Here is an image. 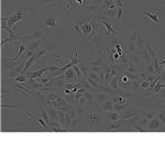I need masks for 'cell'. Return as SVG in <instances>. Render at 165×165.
Returning <instances> with one entry per match:
<instances>
[{"label":"cell","instance_id":"13","mask_svg":"<svg viewBox=\"0 0 165 165\" xmlns=\"http://www.w3.org/2000/svg\"><path fill=\"white\" fill-rule=\"evenodd\" d=\"M161 127V121L159 118H153L150 120V125H149V129L150 130H157Z\"/></svg>","mask_w":165,"mask_h":165},{"label":"cell","instance_id":"17","mask_svg":"<svg viewBox=\"0 0 165 165\" xmlns=\"http://www.w3.org/2000/svg\"><path fill=\"white\" fill-rule=\"evenodd\" d=\"M19 46H20V47H19V53H18V55H17L15 57H13V58H7V60L10 61V62H15V61H18L19 58H20L21 55L23 54V53H24V51L26 50V47L24 46V44H23V43H20V44H19Z\"/></svg>","mask_w":165,"mask_h":165},{"label":"cell","instance_id":"1","mask_svg":"<svg viewBox=\"0 0 165 165\" xmlns=\"http://www.w3.org/2000/svg\"><path fill=\"white\" fill-rule=\"evenodd\" d=\"M25 15H26V12H25V11H17L13 15H11L10 17H8L7 20H6V19H2V20H5L6 22H7V25H8L9 28L13 29V28H15V23L21 20H23L25 18Z\"/></svg>","mask_w":165,"mask_h":165},{"label":"cell","instance_id":"31","mask_svg":"<svg viewBox=\"0 0 165 165\" xmlns=\"http://www.w3.org/2000/svg\"><path fill=\"white\" fill-rule=\"evenodd\" d=\"M15 79V81H18V83H25L26 80L29 79V76L26 75V74H19Z\"/></svg>","mask_w":165,"mask_h":165},{"label":"cell","instance_id":"36","mask_svg":"<svg viewBox=\"0 0 165 165\" xmlns=\"http://www.w3.org/2000/svg\"><path fill=\"white\" fill-rule=\"evenodd\" d=\"M149 121H150V120H149V119L145 117V118H142V119H141V120L138 122V125H140V127H142L143 129H145V130H146V128H148V122H149Z\"/></svg>","mask_w":165,"mask_h":165},{"label":"cell","instance_id":"28","mask_svg":"<svg viewBox=\"0 0 165 165\" xmlns=\"http://www.w3.org/2000/svg\"><path fill=\"white\" fill-rule=\"evenodd\" d=\"M162 88H163V81H162L161 79H159L157 81H156V84H155V86L153 87V89L152 90H153L154 94H157V93H160Z\"/></svg>","mask_w":165,"mask_h":165},{"label":"cell","instance_id":"18","mask_svg":"<svg viewBox=\"0 0 165 165\" xmlns=\"http://www.w3.org/2000/svg\"><path fill=\"white\" fill-rule=\"evenodd\" d=\"M43 34L41 33L40 31H34L33 33H30V35L23 38V40H32V39H42Z\"/></svg>","mask_w":165,"mask_h":165},{"label":"cell","instance_id":"47","mask_svg":"<svg viewBox=\"0 0 165 165\" xmlns=\"http://www.w3.org/2000/svg\"><path fill=\"white\" fill-rule=\"evenodd\" d=\"M115 3H116V6H117V8L125 7V5H123V1H122V0H115Z\"/></svg>","mask_w":165,"mask_h":165},{"label":"cell","instance_id":"54","mask_svg":"<svg viewBox=\"0 0 165 165\" xmlns=\"http://www.w3.org/2000/svg\"></svg>","mask_w":165,"mask_h":165},{"label":"cell","instance_id":"43","mask_svg":"<svg viewBox=\"0 0 165 165\" xmlns=\"http://www.w3.org/2000/svg\"><path fill=\"white\" fill-rule=\"evenodd\" d=\"M90 70H91V72H95V73L98 74L100 70H101V67L97 65H90Z\"/></svg>","mask_w":165,"mask_h":165},{"label":"cell","instance_id":"37","mask_svg":"<svg viewBox=\"0 0 165 165\" xmlns=\"http://www.w3.org/2000/svg\"><path fill=\"white\" fill-rule=\"evenodd\" d=\"M102 64H104V57L102 56H99L96 61L89 63V65H97V66H101Z\"/></svg>","mask_w":165,"mask_h":165},{"label":"cell","instance_id":"49","mask_svg":"<svg viewBox=\"0 0 165 165\" xmlns=\"http://www.w3.org/2000/svg\"><path fill=\"white\" fill-rule=\"evenodd\" d=\"M155 115H156V112H154V111H152V112H149V113L146 115V118H148L149 120H151V119H153V118H154Z\"/></svg>","mask_w":165,"mask_h":165},{"label":"cell","instance_id":"19","mask_svg":"<svg viewBox=\"0 0 165 165\" xmlns=\"http://www.w3.org/2000/svg\"><path fill=\"white\" fill-rule=\"evenodd\" d=\"M72 31L75 33V34H77L78 36H80L81 39H83V36H84V33H83V30H81V26H80V24L77 22L76 24H74V26L72 28Z\"/></svg>","mask_w":165,"mask_h":165},{"label":"cell","instance_id":"5","mask_svg":"<svg viewBox=\"0 0 165 165\" xmlns=\"http://www.w3.org/2000/svg\"><path fill=\"white\" fill-rule=\"evenodd\" d=\"M141 111L140 110H134V109H128L125 110V112L120 116V120L121 121H125L127 119H130V118H133L135 116L140 115Z\"/></svg>","mask_w":165,"mask_h":165},{"label":"cell","instance_id":"30","mask_svg":"<svg viewBox=\"0 0 165 165\" xmlns=\"http://www.w3.org/2000/svg\"><path fill=\"white\" fill-rule=\"evenodd\" d=\"M40 111H41V117H42V118L46 121V123L49 125V123L51 122V118H50V116H49V113H47V112H46V110L43 109V108H41Z\"/></svg>","mask_w":165,"mask_h":165},{"label":"cell","instance_id":"7","mask_svg":"<svg viewBox=\"0 0 165 165\" xmlns=\"http://www.w3.org/2000/svg\"><path fill=\"white\" fill-rule=\"evenodd\" d=\"M97 21L99 22V23H101V24H104L106 26V29H107V32H106V35L108 36V35L110 34V33H112V34L117 35V32L115 31V29H113V26H112V23H111V21H108V20H101V19H97Z\"/></svg>","mask_w":165,"mask_h":165},{"label":"cell","instance_id":"11","mask_svg":"<svg viewBox=\"0 0 165 165\" xmlns=\"http://www.w3.org/2000/svg\"><path fill=\"white\" fill-rule=\"evenodd\" d=\"M101 109L106 111V112H110V111H112V110L115 109V102H113V100H106L102 102V105H101Z\"/></svg>","mask_w":165,"mask_h":165},{"label":"cell","instance_id":"25","mask_svg":"<svg viewBox=\"0 0 165 165\" xmlns=\"http://www.w3.org/2000/svg\"><path fill=\"white\" fill-rule=\"evenodd\" d=\"M136 51H138V47H136L134 42H131V43H129V44L127 45V52L128 53L133 54V53H136Z\"/></svg>","mask_w":165,"mask_h":165},{"label":"cell","instance_id":"34","mask_svg":"<svg viewBox=\"0 0 165 165\" xmlns=\"http://www.w3.org/2000/svg\"><path fill=\"white\" fill-rule=\"evenodd\" d=\"M73 68H74V70H75V73H76V77H77V80H80L81 78H83V73H81V70H80L79 66H78V65H74V66H73Z\"/></svg>","mask_w":165,"mask_h":165},{"label":"cell","instance_id":"9","mask_svg":"<svg viewBox=\"0 0 165 165\" xmlns=\"http://www.w3.org/2000/svg\"><path fill=\"white\" fill-rule=\"evenodd\" d=\"M131 62H133L135 65L138 66V67H140V68H142V67L145 66V63L143 62L140 54H136V53H133V54H132V56H131Z\"/></svg>","mask_w":165,"mask_h":165},{"label":"cell","instance_id":"4","mask_svg":"<svg viewBox=\"0 0 165 165\" xmlns=\"http://www.w3.org/2000/svg\"><path fill=\"white\" fill-rule=\"evenodd\" d=\"M61 24H62L61 21L56 20L55 18H49V19L44 20V22H43L44 28H51V29H57V28L61 26Z\"/></svg>","mask_w":165,"mask_h":165},{"label":"cell","instance_id":"41","mask_svg":"<svg viewBox=\"0 0 165 165\" xmlns=\"http://www.w3.org/2000/svg\"><path fill=\"white\" fill-rule=\"evenodd\" d=\"M36 123H38V125H42V127H43V128H45V129H47V127H49V125L46 123V121H45L44 119L42 118V117L36 119Z\"/></svg>","mask_w":165,"mask_h":165},{"label":"cell","instance_id":"48","mask_svg":"<svg viewBox=\"0 0 165 165\" xmlns=\"http://www.w3.org/2000/svg\"><path fill=\"white\" fill-rule=\"evenodd\" d=\"M156 116H157V118L160 119V121H162L165 125V116L163 115V113H156Z\"/></svg>","mask_w":165,"mask_h":165},{"label":"cell","instance_id":"46","mask_svg":"<svg viewBox=\"0 0 165 165\" xmlns=\"http://www.w3.org/2000/svg\"><path fill=\"white\" fill-rule=\"evenodd\" d=\"M138 32L136 31H134L133 33H132V35H131V38H130V40H131V42H135V40H136V38H138Z\"/></svg>","mask_w":165,"mask_h":165},{"label":"cell","instance_id":"51","mask_svg":"<svg viewBox=\"0 0 165 165\" xmlns=\"http://www.w3.org/2000/svg\"><path fill=\"white\" fill-rule=\"evenodd\" d=\"M101 3H104V0H96L95 1V5L97 6H100Z\"/></svg>","mask_w":165,"mask_h":165},{"label":"cell","instance_id":"38","mask_svg":"<svg viewBox=\"0 0 165 165\" xmlns=\"http://www.w3.org/2000/svg\"><path fill=\"white\" fill-rule=\"evenodd\" d=\"M118 94L121 95L123 98H125V99H129V98L132 97V94H131L130 91H125V90H119V91H118Z\"/></svg>","mask_w":165,"mask_h":165},{"label":"cell","instance_id":"23","mask_svg":"<svg viewBox=\"0 0 165 165\" xmlns=\"http://www.w3.org/2000/svg\"><path fill=\"white\" fill-rule=\"evenodd\" d=\"M107 119H108V121H118L120 120V115L118 112H111L110 111V113L107 116Z\"/></svg>","mask_w":165,"mask_h":165},{"label":"cell","instance_id":"12","mask_svg":"<svg viewBox=\"0 0 165 165\" xmlns=\"http://www.w3.org/2000/svg\"><path fill=\"white\" fill-rule=\"evenodd\" d=\"M134 43H135V45H136V47H138V50H142V49H144L145 44H146V40H145L144 38H142V36L140 35V33H139Z\"/></svg>","mask_w":165,"mask_h":165},{"label":"cell","instance_id":"32","mask_svg":"<svg viewBox=\"0 0 165 165\" xmlns=\"http://www.w3.org/2000/svg\"><path fill=\"white\" fill-rule=\"evenodd\" d=\"M123 10H125V7H120V8H117V15H116V20L117 22L122 19V15H123Z\"/></svg>","mask_w":165,"mask_h":165},{"label":"cell","instance_id":"22","mask_svg":"<svg viewBox=\"0 0 165 165\" xmlns=\"http://www.w3.org/2000/svg\"><path fill=\"white\" fill-rule=\"evenodd\" d=\"M86 79H87V81L90 84V86L93 87V88H95V89H98L100 86V83L98 81V80L96 79H93V78H90L89 76H86Z\"/></svg>","mask_w":165,"mask_h":165},{"label":"cell","instance_id":"6","mask_svg":"<svg viewBox=\"0 0 165 165\" xmlns=\"http://www.w3.org/2000/svg\"><path fill=\"white\" fill-rule=\"evenodd\" d=\"M50 67H51V66H47V67H43V68L35 70V72H32V73H29V72H26L25 74L29 76V79H30V78H31V79H35V78H38V77H41V76L44 74L45 72L50 70Z\"/></svg>","mask_w":165,"mask_h":165},{"label":"cell","instance_id":"8","mask_svg":"<svg viewBox=\"0 0 165 165\" xmlns=\"http://www.w3.org/2000/svg\"><path fill=\"white\" fill-rule=\"evenodd\" d=\"M122 125H125L123 121H108L107 125L105 127V129H108V130H118L122 128Z\"/></svg>","mask_w":165,"mask_h":165},{"label":"cell","instance_id":"2","mask_svg":"<svg viewBox=\"0 0 165 165\" xmlns=\"http://www.w3.org/2000/svg\"><path fill=\"white\" fill-rule=\"evenodd\" d=\"M81 26V30H83V33H84V36H83V42H85V36L86 35H90L94 34L95 32V24L91 20L88 21H79L78 22Z\"/></svg>","mask_w":165,"mask_h":165},{"label":"cell","instance_id":"21","mask_svg":"<svg viewBox=\"0 0 165 165\" xmlns=\"http://www.w3.org/2000/svg\"><path fill=\"white\" fill-rule=\"evenodd\" d=\"M153 66H154L155 74H156V75H161L163 70H161V67H160V63H159V58H157V57H155V58H153Z\"/></svg>","mask_w":165,"mask_h":165},{"label":"cell","instance_id":"35","mask_svg":"<svg viewBox=\"0 0 165 165\" xmlns=\"http://www.w3.org/2000/svg\"><path fill=\"white\" fill-rule=\"evenodd\" d=\"M35 54H36V57L39 58L40 56H42V55H47L49 54V51L46 50V49H38V50L35 51Z\"/></svg>","mask_w":165,"mask_h":165},{"label":"cell","instance_id":"45","mask_svg":"<svg viewBox=\"0 0 165 165\" xmlns=\"http://www.w3.org/2000/svg\"><path fill=\"white\" fill-rule=\"evenodd\" d=\"M125 104H115V109L116 110H121V109H125Z\"/></svg>","mask_w":165,"mask_h":165},{"label":"cell","instance_id":"53","mask_svg":"<svg viewBox=\"0 0 165 165\" xmlns=\"http://www.w3.org/2000/svg\"><path fill=\"white\" fill-rule=\"evenodd\" d=\"M113 1H115V0H113Z\"/></svg>","mask_w":165,"mask_h":165},{"label":"cell","instance_id":"39","mask_svg":"<svg viewBox=\"0 0 165 165\" xmlns=\"http://www.w3.org/2000/svg\"><path fill=\"white\" fill-rule=\"evenodd\" d=\"M39 49V43L38 42H32V43H30V44L26 46V50H31V51H36Z\"/></svg>","mask_w":165,"mask_h":165},{"label":"cell","instance_id":"10","mask_svg":"<svg viewBox=\"0 0 165 165\" xmlns=\"http://www.w3.org/2000/svg\"><path fill=\"white\" fill-rule=\"evenodd\" d=\"M75 70H74V68L73 67H70V68H68V70H66L65 73L63 74V76H64V78H65V80H67V81H72V83H76L75 81Z\"/></svg>","mask_w":165,"mask_h":165},{"label":"cell","instance_id":"15","mask_svg":"<svg viewBox=\"0 0 165 165\" xmlns=\"http://www.w3.org/2000/svg\"><path fill=\"white\" fill-rule=\"evenodd\" d=\"M108 99H109V94L105 93V91H99L96 96V101H98V102H104Z\"/></svg>","mask_w":165,"mask_h":165},{"label":"cell","instance_id":"3","mask_svg":"<svg viewBox=\"0 0 165 165\" xmlns=\"http://www.w3.org/2000/svg\"><path fill=\"white\" fill-rule=\"evenodd\" d=\"M143 15H146V17L153 22V28H159V26H160V19H159V13H157V12L143 11Z\"/></svg>","mask_w":165,"mask_h":165},{"label":"cell","instance_id":"40","mask_svg":"<svg viewBox=\"0 0 165 165\" xmlns=\"http://www.w3.org/2000/svg\"><path fill=\"white\" fill-rule=\"evenodd\" d=\"M140 84H141V80L140 79H136V80H132V85H131V88L133 90H138L140 88Z\"/></svg>","mask_w":165,"mask_h":165},{"label":"cell","instance_id":"42","mask_svg":"<svg viewBox=\"0 0 165 165\" xmlns=\"http://www.w3.org/2000/svg\"><path fill=\"white\" fill-rule=\"evenodd\" d=\"M76 111H77V115H78V116H81V115H84V113H86V111H87V110L84 109V108H83L81 106H78V107H77V110H76Z\"/></svg>","mask_w":165,"mask_h":165},{"label":"cell","instance_id":"27","mask_svg":"<svg viewBox=\"0 0 165 165\" xmlns=\"http://www.w3.org/2000/svg\"><path fill=\"white\" fill-rule=\"evenodd\" d=\"M151 81H152V80L148 79V78H146V79H143V80H141L140 88H141V89H150Z\"/></svg>","mask_w":165,"mask_h":165},{"label":"cell","instance_id":"29","mask_svg":"<svg viewBox=\"0 0 165 165\" xmlns=\"http://www.w3.org/2000/svg\"><path fill=\"white\" fill-rule=\"evenodd\" d=\"M145 73H146L149 76L156 75V74H155V70H154V66H153V64H151V63H150V64H148V65H146Z\"/></svg>","mask_w":165,"mask_h":165},{"label":"cell","instance_id":"16","mask_svg":"<svg viewBox=\"0 0 165 165\" xmlns=\"http://www.w3.org/2000/svg\"><path fill=\"white\" fill-rule=\"evenodd\" d=\"M144 50L149 53V55L151 56V58H155L156 57V49L152 44H145L144 46Z\"/></svg>","mask_w":165,"mask_h":165},{"label":"cell","instance_id":"14","mask_svg":"<svg viewBox=\"0 0 165 165\" xmlns=\"http://www.w3.org/2000/svg\"><path fill=\"white\" fill-rule=\"evenodd\" d=\"M109 86L115 90L116 93L119 91V76H115L112 79L109 81Z\"/></svg>","mask_w":165,"mask_h":165},{"label":"cell","instance_id":"20","mask_svg":"<svg viewBox=\"0 0 165 165\" xmlns=\"http://www.w3.org/2000/svg\"><path fill=\"white\" fill-rule=\"evenodd\" d=\"M127 72H130V73H134V74H139V68H138V66L135 65L133 62H131L128 64L127 66Z\"/></svg>","mask_w":165,"mask_h":165},{"label":"cell","instance_id":"33","mask_svg":"<svg viewBox=\"0 0 165 165\" xmlns=\"http://www.w3.org/2000/svg\"><path fill=\"white\" fill-rule=\"evenodd\" d=\"M83 96H84L86 99H87V101L89 102V105H91V104H93V101H94V96H93V94L90 93L89 90H86L85 93L83 94Z\"/></svg>","mask_w":165,"mask_h":165},{"label":"cell","instance_id":"24","mask_svg":"<svg viewBox=\"0 0 165 165\" xmlns=\"http://www.w3.org/2000/svg\"><path fill=\"white\" fill-rule=\"evenodd\" d=\"M100 119V116L98 113H90L89 115V125H95L97 120Z\"/></svg>","mask_w":165,"mask_h":165},{"label":"cell","instance_id":"44","mask_svg":"<svg viewBox=\"0 0 165 165\" xmlns=\"http://www.w3.org/2000/svg\"><path fill=\"white\" fill-rule=\"evenodd\" d=\"M86 102H87V99H86L84 96H81L79 99H78V106H81V107H84Z\"/></svg>","mask_w":165,"mask_h":165},{"label":"cell","instance_id":"50","mask_svg":"<svg viewBox=\"0 0 165 165\" xmlns=\"http://www.w3.org/2000/svg\"><path fill=\"white\" fill-rule=\"evenodd\" d=\"M36 2H40V3H46V2H53L54 0H34Z\"/></svg>","mask_w":165,"mask_h":165},{"label":"cell","instance_id":"26","mask_svg":"<svg viewBox=\"0 0 165 165\" xmlns=\"http://www.w3.org/2000/svg\"><path fill=\"white\" fill-rule=\"evenodd\" d=\"M79 68L81 70V73H83V75L84 76H87V74L90 72V65L89 64H79Z\"/></svg>","mask_w":165,"mask_h":165},{"label":"cell","instance_id":"52","mask_svg":"<svg viewBox=\"0 0 165 165\" xmlns=\"http://www.w3.org/2000/svg\"><path fill=\"white\" fill-rule=\"evenodd\" d=\"M161 108H162V109H164V108H165V99H163V101H162V105H161Z\"/></svg>","mask_w":165,"mask_h":165}]
</instances>
